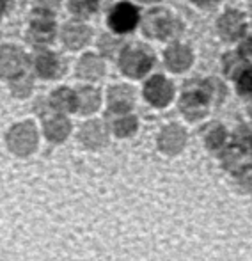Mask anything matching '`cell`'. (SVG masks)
<instances>
[{"mask_svg":"<svg viewBox=\"0 0 252 261\" xmlns=\"http://www.w3.org/2000/svg\"><path fill=\"white\" fill-rule=\"evenodd\" d=\"M7 149L18 158H29L38 151L39 146V135L34 124L31 123H20L14 124L7 132Z\"/></svg>","mask_w":252,"mask_h":261,"instance_id":"cell-1","label":"cell"},{"mask_svg":"<svg viewBox=\"0 0 252 261\" xmlns=\"http://www.w3.org/2000/svg\"><path fill=\"white\" fill-rule=\"evenodd\" d=\"M187 141V132L178 124H171V126L163 128L162 134L158 135V149L163 156L174 158L183 153Z\"/></svg>","mask_w":252,"mask_h":261,"instance_id":"cell-2","label":"cell"},{"mask_svg":"<svg viewBox=\"0 0 252 261\" xmlns=\"http://www.w3.org/2000/svg\"><path fill=\"white\" fill-rule=\"evenodd\" d=\"M229 189L242 199H252V162H243L228 172Z\"/></svg>","mask_w":252,"mask_h":261,"instance_id":"cell-3","label":"cell"},{"mask_svg":"<svg viewBox=\"0 0 252 261\" xmlns=\"http://www.w3.org/2000/svg\"><path fill=\"white\" fill-rule=\"evenodd\" d=\"M78 141L89 149H100L101 146L107 144L108 141V130L98 121H91L80 130Z\"/></svg>","mask_w":252,"mask_h":261,"instance_id":"cell-4","label":"cell"},{"mask_svg":"<svg viewBox=\"0 0 252 261\" xmlns=\"http://www.w3.org/2000/svg\"><path fill=\"white\" fill-rule=\"evenodd\" d=\"M146 98L149 100V103L156 107L167 105L173 98V86L163 76H155L146 86Z\"/></svg>","mask_w":252,"mask_h":261,"instance_id":"cell-5","label":"cell"},{"mask_svg":"<svg viewBox=\"0 0 252 261\" xmlns=\"http://www.w3.org/2000/svg\"><path fill=\"white\" fill-rule=\"evenodd\" d=\"M151 59L137 50H126L121 57V68L131 76H141L151 68Z\"/></svg>","mask_w":252,"mask_h":261,"instance_id":"cell-6","label":"cell"},{"mask_svg":"<svg viewBox=\"0 0 252 261\" xmlns=\"http://www.w3.org/2000/svg\"><path fill=\"white\" fill-rule=\"evenodd\" d=\"M25 64V57L16 48H4L0 50V75L13 76L21 71Z\"/></svg>","mask_w":252,"mask_h":261,"instance_id":"cell-7","label":"cell"},{"mask_svg":"<svg viewBox=\"0 0 252 261\" xmlns=\"http://www.w3.org/2000/svg\"><path fill=\"white\" fill-rule=\"evenodd\" d=\"M137 20H138L137 11H135L130 4H121V6H118L110 16L112 27L119 32L131 31V29L135 27V23H137Z\"/></svg>","mask_w":252,"mask_h":261,"instance_id":"cell-8","label":"cell"},{"mask_svg":"<svg viewBox=\"0 0 252 261\" xmlns=\"http://www.w3.org/2000/svg\"><path fill=\"white\" fill-rule=\"evenodd\" d=\"M69 130H71V124L66 119V116H53L45 121V135L50 142H55V144L64 142L69 135Z\"/></svg>","mask_w":252,"mask_h":261,"instance_id":"cell-9","label":"cell"},{"mask_svg":"<svg viewBox=\"0 0 252 261\" xmlns=\"http://www.w3.org/2000/svg\"><path fill=\"white\" fill-rule=\"evenodd\" d=\"M181 112L188 117V119H201V117L206 114L208 110V98L201 96V94H193V93H188L181 98Z\"/></svg>","mask_w":252,"mask_h":261,"instance_id":"cell-10","label":"cell"},{"mask_svg":"<svg viewBox=\"0 0 252 261\" xmlns=\"http://www.w3.org/2000/svg\"><path fill=\"white\" fill-rule=\"evenodd\" d=\"M165 62L171 69L174 71H181V69H187L192 62V54L187 46H181V45H174L167 50L165 54Z\"/></svg>","mask_w":252,"mask_h":261,"instance_id":"cell-11","label":"cell"},{"mask_svg":"<svg viewBox=\"0 0 252 261\" xmlns=\"http://www.w3.org/2000/svg\"><path fill=\"white\" fill-rule=\"evenodd\" d=\"M204 146H206L208 151L220 155L226 146H228V132H226V128L220 126V124H213L204 134Z\"/></svg>","mask_w":252,"mask_h":261,"instance_id":"cell-12","label":"cell"},{"mask_svg":"<svg viewBox=\"0 0 252 261\" xmlns=\"http://www.w3.org/2000/svg\"><path fill=\"white\" fill-rule=\"evenodd\" d=\"M218 29H220V34L228 39H235L236 36L242 34L243 31V20L238 13H228L220 18L218 21Z\"/></svg>","mask_w":252,"mask_h":261,"instance_id":"cell-13","label":"cell"},{"mask_svg":"<svg viewBox=\"0 0 252 261\" xmlns=\"http://www.w3.org/2000/svg\"><path fill=\"white\" fill-rule=\"evenodd\" d=\"M131 107V93L123 87L112 89L110 98H108V109L114 114H126Z\"/></svg>","mask_w":252,"mask_h":261,"instance_id":"cell-14","label":"cell"},{"mask_svg":"<svg viewBox=\"0 0 252 261\" xmlns=\"http://www.w3.org/2000/svg\"><path fill=\"white\" fill-rule=\"evenodd\" d=\"M76 103L78 101H76L75 93L69 89H59L52 96V105L59 112H73V110H76Z\"/></svg>","mask_w":252,"mask_h":261,"instance_id":"cell-15","label":"cell"},{"mask_svg":"<svg viewBox=\"0 0 252 261\" xmlns=\"http://www.w3.org/2000/svg\"><path fill=\"white\" fill-rule=\"evenodd\" d=\"M87 39H89V29L82 27V25H69L64 31V41L68 43V46H71V48L82 46Z\"/></svg>","mask_w":252,"mask_h":261,"instance_id":"cell-16","label":"cell"},{"mask_svg":"<svg viewBox=\"0 0 252 261\" xmlns=\"http://www.w3.org/2000/svg\"><path fill=\"white\" fill-rule=\"evenodd\" d=\"M137 128H138L137 117H133V116H123V117H119V119L116 121L114 128H112V130H114V134L118 135V137L125 139V137H130V135H133Z\"/></svg>","mask_w":252,"mask_h":261,"instance_id":"cell-17","label":"cell"},{"mask_svg":"<svg viewBox=\"0 0 252 261\" xmlns=\"http://www.w3.org/2000/svg\"><path fill=\"white\" fill-rule=\"evenodd\" d=\"M76 110L83 114H91L98 107V93L94 89H82L76 98Z\"/></svg>","mask_w":252,"mask_h":261,"instance_id":"cell-18","label":"cell"},{"mask_svg":"<svg viewBox=\"0 0 252 261\" xmlns=\"http://www.w3.org/2000/svg\"><path fill=\"white\" fill-rule=\"evenodd\" d=\"M36 69L41 76H53L57 71V62L52 55H39L36 59Z\"/></svg>","mask_w":252,"mask_h":261,"instance_id":"cell-19","label":"cell"},{"mask_svg":"<svg viewBox=\"0 0 252 261\" xmlns=\"http://www.w3.org/2000/svg\"><path fill=\"white\" fill-rule=\"evenodd\" d=\"M235 144L245 155H252V126H242L235 135Z\"/></svg>","mask_w":252,"mask_h":261,"instance_id":"cell-20","label":"cell"},{"mask_svg":"<svg viewBox=\"0 0 252 261\" xmlns=\"http://www.w3.org/2000/svg\"><path fill=\"white\" fill-rule=\"evenodd\" d=\"M32 36L38 41H48L53 36V23L50 20H39L38 23H34L32 27Z\"/></svg>","mask_w":252,"mask_h":261,"instance_id":"cell-21","label":"cell"},{"mask_svg":"<svg viewBox=\"0 0 252 261\" xmlns=\"http://www.w3.org/2000/svg\"><path fill=\"white\" fill-rule=\"evenodd\" d=\"M78 71L82 76H98L101 73V62L96 57H86L78 64Z\"/></svg>","mask_w":252,"mask_h":261,"instance_id":"cell-22","label":"cell"},{"mask_svg":"<svg viewBox=\"0 0 252 261\" xmlns=\"http://www.w3.org/2000/svg\"><path fill=\"white\" fill-rule=\"evenodd\" d=\"M71 9L78 14L93 13L96 9V0H71Z\"/></svg>","mask_w":252,"mask_h":261,"instance_id":"cell-23","label":"cell"},{"mask_svg":"<svg viewBox=\"0 0 252 261\" xmlns=\"http://www.w3.org/2000/svg\"><path fill=\"white\" fill-rule=\"evenodd\" d=\"M238 87L243 94H252V68L245 69L238 80Z\"/></svg>","mask_w":252,"mask_h":261,"instance_id":"cell-24","label":"cell"},{"mask_svg":"<svg viewBox=\"0 0 252 261\" xmlns=\"http://www.w3.org/2000/svg\"><path fill=\"white\" fill-rule=\"evenodd\" d=\"M242 50H243V54H245V55H250V57H252V39H247V41L243 43Z\"/></svg>","mask_w":252,"mask_h":261,"instance_id":"cell-25","label":"cell"},{"mask_svg":"<svg viewBox=\"0 0 252 261\" xmlns=\"http://www.w3.org/2000/svg\"><path fill=\"white\" fill-rule=\"evenodd\" d=\"M41 6H48V7H52V6H57V2L59 0H38Z\"/></svg>","mask_w":252,"mask_h":261,"instance_id":"cell-26","label":"cell"},{"mask_svg":"<svg viewBox=\"0 0 252 261\" xmlns=\"http://www.w3.org/2000/svg\"><path fill=\"white\" fill-rule=\"evenodd\" d=\"M6 2H7V0H0V13L6 9Z\"/></svg>","mask_w":252,"mask_h":261,"instance_id":"cell-27","label":"cell"},{"mask_svg":"<svg viewBox=\"0 0 252 261\" xmlns=\"http://www.w3.org/2000/svg\"><path fill=\"white\" fill-rule=\"evenodd\" d=\"M193 2H197V4H206L208 0H193Z\"/></svg>","mask_w":252,"mask_h":261,"instance_id":"cell-28","label":"cell"},{"mask_svg":"<svg viewBox=\"0 0 252 261\" xmlns=\"http://www.w3.org/2000/svg\"><path fill=\"white\" fill-rule=\"evenodd\" d=\"M142 2H153V0H142Z\"/></svg>","mask_w":252,"mask_h":261,"instance_id":"cell-29","label":"cell"}]
</instances>
